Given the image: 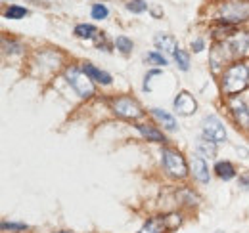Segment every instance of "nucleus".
<instances>
[{
    "label": "nucleus",
    "instance_id": "6",
    "mask_svg": "<svg viewBox=\"0 0 249 233\" xmlns=\"http://www.w3.org/2000/svg\"><path fill=\"white\" fill-rule=\"evenodd\" d=\"M248 17L249 8L246 4L228 2V4L220 6V21H224V23H238V21H246Z\"/></svg>",
    "mask_w": 249,
    "mask_h": 233
},
{
    "label": "nucleus",
    "instance_id": "24",
    "mask_svg": "<svg viewBox=\"0 0 249 233\" xmlns=\"http://www.w3.org/2000/svg\"><path fill=\"white\" fill-rule=\"evenodd\" d=\"M175 59H177V63H178V67H180L182 71H188V69H190V56H188L184 50L178 48V52L175 54Z\"/></svg>",
    "mask_w": 249,
    "mask_h": 233
},
{
    "label": "nucleus",
    "instance_id": "19",
    "mask_svg": "<svg viewBox=\"0 0 249 233\" xmlns=\"http://www.w3.org/2000/svg\"><path fill=\"white\" fill-rule=\"evenodd\" d=\"M75 34L79 38H94L98 34V29L94 25H90V23H81V25L75 27Z\"/></svg>",
    "mask_w": 249,
    "mask_h": 233
},
{
    "label": "nucleus",
    "instance_id": "26",
    "mask_svg": "<svg viewBox=\"0 0 249 233\" xmlns=\"http://www.w3.org/2000/svg\"><path fill=\"white\" fill-rule=\"evenodd\" d=\"M146 59H148V61H152L154 65H167V63H169L167 58H163L159 52H150V54L146 56Z\"/></svg>",
    "mask_w": 249,
    "mask_h": 233
},
{
    "label": "nucleus",
    "instance_id": "20",
    "mask_svg": "<svg viewBox=\"0 0 249 233\" xmlns=\"http://www.w3.org/2000/svg\"><path fill=\"white\" fill-rule=\"evenodd\" d=\"M29 12L25 10V8H21V6H10L6 12H4V17H8V19H21V17H25Z\"/></svg>",
    "mask_w": 249,
    "mask_h": 233
},
{
    "label": "nucleus",
    "instance_id": "12",
    "mask_svg": "<svg viewBox=\"0 0 249 233\" xmlns=\"http://www.w3.org/2000/svg\"><path fill=\"white\" fill-rule=\"evenodd\" d=\"M167 230H169L167 218H163V216H154V218H150V220L144 224V228L140 230V233H165Z\"/></svg>",
    "mask_w": 249,
    "mask_h": 233
},
{
    "label": "nucleus",
    "instance_id": "2",
    "mask_svg": "<svg viewBox=\"0 0 249 233\" xmlns=\"http://www.w3.org/2000/svg\"><path fill=\"white\" fill-rule=\"evenodd\" d=\"M65 79L69 83V86L73 88L81 98H92L94 96V84H92V79L79 67H67L65 69Z\"/></svg>",
    "mask_w": 249,
    "mask_h": 233
},
{
    "label": "nucleus",
    "instance_id": "9",
    "mask_svg": "<svg viewBox=\"0 0 249 233\" xmlns=\"http://www.w3.org/2000/svg\"><path fill=\"white\" fill-rule=\"evenodd\" d=\"M230 109H232V115L236 118V122L242 126V128H249V107L242 101V100H230Z\"/></svg>",
    "mask_w": 249,
    "mask_h": 233
},
{
    "label": "nucleus",
    "instance_id": "3",
    "mask_svg": "<svg viewBox=\"0 0 249 233\" xmlns=\"http://www.w3.org/2000/svg\"><path fill=\"white\" fill-rule=\"evenodd\" d=\"M161 161H163V166L173 178H184L188 174V165L184 161V157L177 151V149H169V147H163L161 151Z\"/></svg>",
    "mask_w": 249,
    "mask_h": 233
},
{
    "label": "nucleus",
    "instance_id": "22",
    "mask_svg": "<svg viewBox=\"0 0 249 233\" xmlns=\"http://www.w3.org/2000/svg\"><path fill=\"white\" fill-rule=\"evenodd\" d=\"M0 228H2V232H25V230H29L27 224H18V222H2Z\"/></svg>",
    "mask_w": 249,
    "mask_h": 233
},
{
    "label": "nucleus",
    "instance_id": "14",
    "mask_svg": "<svg viewBox=\"0 0 249 233\" xmlns=\"http://www.w3.org/2000/svg\"><path fill=\"white\" fill-rule=\"evenodd\" d=\"M230 58L228 56V50H226V46H224V42H220V44H215L213 46V50H211V65H213V69L218 71L220 69V65H224V61Z\"/></svg>",
    "mask_w": 249,
    "mask_h": 233
},
{
    "label": "nucleus",
    "instance_id": "17",
    "mask_svg": "<svg viewBox=\"0 0 249 233\" xmlns=\"http://www.w3.org/2000/svg\"><path fill=\"white\" fill-rule=\"evenodd\" d=\"M197 153L201 155V157H205V159H213L215 155H217V144H213V142H209V140H205V138H201L199 142H197Z\"/></svg>",
    "mask_w": 249,
    "mask_h": 233
},
{
    "label": "nucleus",
    "instance_id": "10",
    "mask_svg": "<svg viewBox=\"0 0 249 233\" xmlns=\"http://www.w3.org/2000/svg\"><path fill=\"white\" fill-rule=\"evenodd\" d=\"M192 172H194V178L197 182H201V183L209 182V168H207V165H205V161L199 153H196L192 157Z\"/></svg>",
    "mask_w": 249,
    "mask_h": 233
},
{
    "label": "nucleus",
    "instance_id": "21",
    "mask_svg": "<svg viewBox=\"0 0 249 233\" xmlns=\"http://www.w3.org/2000/svg\"><path fill=\"white\" fill-rule=\"evenodd\" d=\"M115 46H117V50H119L121 54H124V56H128V54L132 52V48H134L132 40L126 38V36H117V38H115Z\"/></svg>",
    "mask_w": 249,
    "mask_h": 233
},
{
    "label": "nucleus",
    "instance_id": "1",
    "mask_svg": "<svg viewBox=\"0 0 249 233\" xmlns=\"http://www.w3.org/2000/svg\"><path fill=\"white\" fill-rule=\"evenodd\" d=\"M249 84V69L246 63H234L230 65L222 75V92L226 96H234L244 92Z\"/></svg>",
    "mask_w": 249,
    "mask_h": 233
},
{
    "label": "nucleus",
    "instance_id": "13",
    "mask_svg": "<svg viewBox=\"0 0 249 233\" xmlns=\"http://www.w3.org/2000/svg\"><path fill=\"white\" fill-rule=\"evenodd\" d=\"M136 128H138V132H140L148 142H156V144H165V142H167L165 134H163L161 130L154 128V126H148V124H136Z\"/></svg>",
    "mask_w": 249,
    "mask_h": 233
},
{
    "label": "nucleus",
    "instance_id": "16",
    "mask_svg": "<svg viewBox=\"0 0 249 233\" xmlns=\"http://www.w3.org/2000/svg\"><path fill=\"white\" fill-rule=\"evenodd\" d=\"M215 172L220 180H232V178H236V170H234V166H232V163H228V161H218L217 165H215Z\"/></svg>",
    "mask_w": 249,
    "mask_h": 233
},
{
    "label": "nucleus",
    "instance_id": "25",
    "mask_svg": "<svg viewBox=\"0 0 249 233\" xmlns=\"http://www.w3.org/2000/svg\"><path fill=\"white\" fill-rule=\"evenodd\" d=\"M107 17V8L104 4H94L92 6V19H106Z\"/></svg>",
    "mask_w": 249,
    "mask_h": 233
},
{
    "label": "nucleus",
    "instance_id": "29",
    "mask_svg": "<svg viewBox=\"0 0 249 233\" xmlns=\"http://www.w3.org/2000/svg\"><path fill=\"white\" fill-rule=\"evenodd\" d=\"M60 233H69V232H60Z\"/></svg>",
    "mask_w": 249,
    "mask_h": 233
},
{
    "label": "nucleus",
    "instance_id": "27",
    "mask_svg": "<svg viewBox=\"0 0 249 233\" xmlns=\"http://www.w3.org/2000/svg\"><path fill=\"white\" fill-rule=\"evenodd\" d=\"M203 46H205V42H203L201 38H197V40H194V42H192V50H194V52H201V50H203Z\"/></svg>",
    "mask_w": 249,
    "mask_h": 233
},
{
    "label": "nucleus",
    "instance_id": "5",
    "mask_svg": "<svg viewBox=\"0 0 249 233\" xmlns=\"http://www.w3.org/2000/svg\"><path fill=\"white\" fill-rule=\"evenodd\" d=\"M203 138L213 142V144H222L226 142V130L224 124L220 122V118L217 115H207L203 118Z\"/></svg>",
    "mask_w": 249,
    "mask_h": 233
},
{
    "label": "nucleus",
    "instance_id": "7",
    "mask_svg": "<svg viewBox=\"0 0 249 233\" xmlns=\"http://www.w3.org/2000/svg\"><path fill=\"white\" fill-rule=\"evenodd\" d=\"M230 58H242L249 50V34L248 33H234L228 42H224Z\"/></svg>",
    "mask_w": 249,
    "mask_h": 233
},
{
    "label": "nucleus",
    "instance_id": "28",
    "mask_svg": "<svg viewBox=\"0 0 249 233\" xmlns=\"http://www.w3.org/2000/svg\"><path fill=\"white\" fill-rule=\"evenodd\" d=\"M240 183H242V185H244V187L248 189V187H249V174L240 176Z\"/></svg>",
    "mask_w": 249,
    "mask_h": 233
},
{
    "label": "nucleus",
    "instance_id": "4",
    "mask_svg": "<svg viewBox=\"0 0 249 233\" xmlns=\"http://www.w3.org/2000/svg\"><path fill=\"white\" fill-rule=\"evenodd\" d=\"M111 107H113V113L115 115L123 116V118H130V120H136V118H140V116L144 115L140 103L136 100H132V98H126V96L113 100L111 101Z\"/></svg>",
    "mask_w": 249,
    "mask_h": 233
},
{
    "label": "nucleus",
    "instance_id": "23",
    "mask_svg": "<svg viewBox=\"0 0 249 233\" xmlns=\"http://www.w3.org/2000/svg\"><path fill=\"white\" fill-rule=\"evenodd\" d=\"M146 2L144 0H128L126 2V10L128 12H132V14H142V12H146Z\"/></svg>",
    "mask_w": 249,
    "mask_h": 233
},
{
    "label": "nucleus",
    "instance_id": "8",
    "mask_svg": "<svg viewBox=\"0 0 249 233\" xmlns=\"http://www.w3.org/2000/svg\"><path fill=\"white\" fill-rule=\"evenodd\" d=\"M196 109H197V101L194 100V96L190 94V92H180L177 98H175V111L178 113V115H192V113H196Z\"/></svg>",
    "mask_w": 249,
    "mask_h": 233
},
{
    "label": "nucleus",
    "instance_id": "11",
    "mask_svg": "<svg viewBox=\"0 0 249 233\" xmlns=\"http://www.w3.org/2000/svg\"><path fill=\"white\" fill-rule=\"evenodd\" d=\"M83 71L92 79V81H96V83H100V84H111V75L109 73H106V71H102V69H98V67H94L92 63H85L83 65Z\"/></svg>",
    "mask_w": 249,
    "mask_h": 233
},
{
    "label": "nucleus",
    "instance_id": "18",
    "mask_svg": "<svg viewBox=\"0 0 249 233\" xmlns=\"http://www.w3.org/2000/svg\"><path fill=\"white\" fill-rule=\"evenodd\" d=\"M152 115L156 116L157 120H159L167 130H171V132L177 130V120H175V116L169 115L167 111H161V109H157L156 107V109H152Z\"/></svg>",
    "mask_w": 249,
    "mask_h": 233
},
{
    "label": "nucleus",
    "instance_id": "15",
    "mask_svg": "<svg viewBox=\"0 0 249 233\" xmlns=\"http://www.w3.org/2000/svg\"><path fill=\"white\" fill-rule=\"evenodd\" d=\"M154 40H156L157 48H159V50H163V52H167L169 56H175V54L178 52L177 40H175L173 36H169V34H157Z\"/></svg>",
    "mask_w": 249,
    "mask_h": 233
}]
</instances>
